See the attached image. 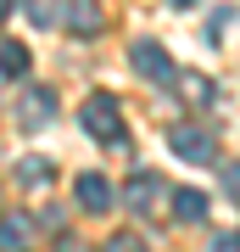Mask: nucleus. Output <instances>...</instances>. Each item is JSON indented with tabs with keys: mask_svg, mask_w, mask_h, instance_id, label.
<instances>
[{
	"mask_svg": "<svg viewBox=\"0 0 240 252\" xmlns=\"http://www.w3.org/2000/svg\"><path fill=\"white\" fill-rule=\"evenodd\" d=\"M123 202L134 207V213H151V207L162 202V180H157V174H134L129 190H123Z\"/></svg>",
	"mask_w": 240,
	"mask_h": 252,
	"instance_id": "nucleus-6",
	"label": "nucleus"
},
{
	"mask_svg": "<svg viewBox=\"0 0 240 252\" xmlns=\"http://www.w3.org/2000/svg\"><path fill=\"white\" fill-rule=\"evenodd\" d=\"M28 241H34V219L28 213H6L0 219V247L6 252H28Z\"/></svg>",
	"mask_w": 240,
	"mask_h": 252,
	"instance_id": "nucleus-7",
	"label": "nucleus"
},
{
	"mask_svg": "<svg viewBox=\"0 0 240 252\" xmlns=\"http://www.w3.org/2000/svg\"><path fill=\"white\" fill-rule=\"evenodd\" d=\"M11 6H17V0H0V23H6V17H11Z\"/></svg>",
	"mask_w": 240,
	"mask_h": 252,
	"instance_id": "nucleus-17",
	"label": "nucleus"
},
{
	"mask_svg": "<svg viewBox=\"0 0 240 252\" xmlns=\"http://www.w3.org/2000/svg\"><path fill=\"white\" fill-rule=\"evenodd\" d=\"M0 79H28V45L23 39H6L0 45Z\"/></svg>",
	"mask_w": 240,
	"mask_h": 252,
	"instance_id": "nucleus-10",
	"label": "nucleus"
},
{
	"mask_svg": "<svg viewBox=\"0 0 240 252\" xmlns=\"http://www.w3.org/2000/svg\"><path fill=\"white\" fill-rule=\"evenodd\" d=\"M34 23H56V0H23Z\"/></svg>",
	"mask_w": 240,
	"mask_h": 252,
	"instance_id": "nucleus-13",
	"label": "nucleus"
},
{
	"mask_svg": "<svg viewBox=\"0 0 240 252\" xmlns=\"http://www.w3.org/2000/svg\"><path fill=\"white\" fill-rule=\"evenodd\" d=\"M56 252H89V247L79 241V235H62V241H56Z\"/></svg>",
	"mask_w": 240,
	"mask_h": 252,
	"instance_id": "nucleus-16",
	"label": "nucleus"
},
{
	"mask_svg": "<svg viewBox=\"0 0 240 252\" xmlns=\"http://www.w3.org/2000/svg\"><path fill=\"white\" fill-rule=\"evenodd\" d=\"M179 84H185V90H179V95H185V101H196V107H213V101H218L213 79H201V73H185V79H179Z\"/></svg>",
	"mask_w": 240,
	"mask_h": 252,
	"instance_id": "nucleus-11",
	"label": "nucleus"
},
{
	"mask_svg": "<svg viewBox=\"0 0 240 252\" xmlns=\"http://www.w3.org/2000/svg\"><path fill=\"white\" fill-rule=\"evenodd\" d=\"M67 28L73 34H101V0H67Z\"/></svg>",
	"mask_w": 240,
	"mask_h": 252,
	"instance_id": "nucleus-8",
	"label": "nucleus"
},
{
	"mask_svg": "<svg viewBox=\"0 0 240 252\" xmlns=\"http://www.w3.org/2000/svg\"><path fill=\"white\" fill-rule=\"evenodd\" d=\"M129 62L140 79H151V84H173V56L157 45V39H134L129 45Z\"/></svg>",
	"mask_w": 240,
	"mask_h": 252,
	"instance_id": "nucleus-3",
	"label": "nucleus"
},
{
	"mask_svg": "<svg viewBox=\"0 0 240 252\" xmlns=\"http://www.w3.org/2000/svg\"><path fill=\"white\" fill-rule=\"evenodd\" d=\"M73 196H79L84 213H107V207L117 202V190H112L107 174H79V180H73Z\"/></svg>",
	"mask_w": 240,
	"mask_h": 252,
	"instance_id": "nucleus-5",
	"label": "nucleus"
},
{
	"mask_svg": "<svg viewBox=\"0 0 240 252\" xmlns=\"http://www.w3.org/2000/svg\"><path fill=\"white\" fill-rule=\"evenodd\" d=\"M173 6H196V0H173Z\"/></svg>",
	"mask_w": 240,
	"mask_h": 252,
	"instance_id": "nucleus-18",
	"label": "nucleus"
},
{
	"mask_svg": "<svg viewBox=\"0 0 240 252\" xmlns=\"http://www.w3.org/2000/svg\"><path fill=\"white\" fill-rule=\"evenodd\" d=\"M17 185H51V162L45 157H23L17 162Z\"/></svg>",
	"mask_w": 240,
	"mask_h": 252,
	"instance_id": "nucleus-12",
	"label": "nucleus"
},
{
	"mask_svg": "<svg viewBox=\"0 0 240 252\" xmlns=\"http://www.w3.org/2000/svg\"><path fill=\"white\" fill-rule=\"evenodd\" d=\"M51 118H56V95L45 90V84H28L23 101H17V124H23V129H45Z\"/></svg>",
	"mask_w": 240,
	"mask_h": 252,
	"instance_id": "nucleus-4",
	"label": "nucleus"
},
{
	"mask_svg": "<svg viewBox=\"0 0 240 252\" xmlns=\"http://www.w3.org/2000/svg\"><path fill=\"white\" fill-rule=\"evenodd\" d=\"M168 146H173L185 162H213V157H218L213 129H201V124H173V129H168Z\"/></svg>",
	"mask_w": 240,
	"mask_h": 252,
	"instance_id": "nucleus-2",
	"label": "nucleus"
},
{
	"mask_svg": "<svg viewBox=\"0 0 240 252\" xmlns=\"http://www.w3.org/2000/svg\"><path fill=\"white\" fill-rule=\"evenodd\" d=\"M107 252H151V247H145L140 235H112V241H107Z\"/></svg>",
	"mask_w": 240,
	"mask_h": 252,
	"instance_id": "nucleus-14",
	"label": "nucleus"
},
{
	"mask_svg": "<svg viewBox=\"0 0 240 252\" xmlns=\"http://www.w3.org/2000/svg\"><path fill=\"white\" fill-rule=\"evenodd\" d=\"M173 219L179 224H207V196L201 190H173Z\"/></svg>",
	"mask_w": 240,
	"mask_h": 252,
	"instance_id": "nucleus-9",
	"label": "nucleus"
},
{
	"mask_svg": "<svg viewBox=\"0 0 240 252\" xmlns=\"http://www.w3.org/2000/svg\"><path fill=\"white\" fill-rule=\"evenodd\" d=\"M223 190L240 202V162H229V168H223Z\"/></svg>",
	"mask_w": 240,
	"mask_h": 252,
	"instance_id": "nucleus-15",
	"label": "nucleus"
},
{
	"mask_svg": "<svg viewBox=\"0 0 240 252\" xmlns=\"http://www.w3.org/2000/svg\"><path fill=\"white\" fill-rule=\"evenodd\" d=\"M79 124H84L89 140H123V107H117V95L95 90V95L79 107Z\"/></svg>",
	"mask_w": 240,
	"mask_h": 252,
	"instance_id": "nucleus-1",
	"label": "nucleus"
}]
</instances>
